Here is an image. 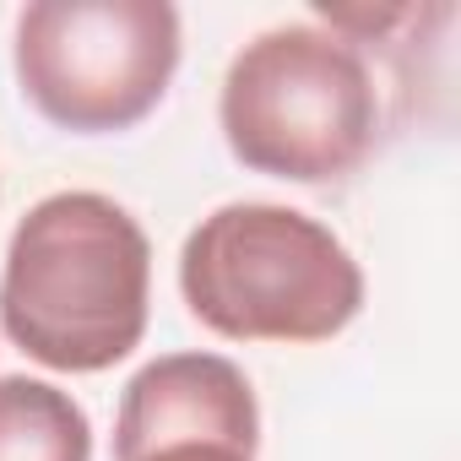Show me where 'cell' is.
<instances>
[{
	"label": "cell",
	"instance_id": "6da1fadb",
	"mask_svg": "<svg viewBox=\"0 0 461 461\" xmlns=\"http://www.w3.org/2000/svg\"><path fill=\"white\" fill-rule=\"evenodd\" d=\"M147 288L152 245L141 222L98 190H60L12 234L0 326L44 369L98 375L141 342Z\"/></svg>",
	"mask_w": 461,
	"mask_h": 461
},
{
	"label": "cell",
	"instance_id": "7a4b0ae2",
	"mask_svg": "<svg viewBox=\"0 0 461 461\" xmlns=\"http://www.w3.org/2000/svg\"><path fill=\"white\" fill-rule=\"evenodd\" d=\"M179 294L228 342H326L364 310V272L310 212L228 201L185 240Z\"/></svg>",
	"mask_w": 461,
	"mask_h": 461
},
{
	"label": "cell",
	"instance_id": "3957f363",
	"mask_svg": "<svg viewBox=\"0 0 461 461\" xmlns=\"http://www.w3.org/2000/svg\"><path fill=\"white\" fill-rule=\"evenodd\" d=\"M217 120L245 168L326 185L353 174L380 136V87L353 39L288 23L250 39L222 77Z\"/></svg>",
	"mask_w": 461,
	"mask_h": 461
},
{
	"label": "cell",
	"instance_id": "277c9868",
	"mask_svg": "<svg viewBox=\"0 0 461 461\" xmlns=\"http://www.w3.org/2000/svg\"><path fill=\"white\" fill-rule=\"evenodd\" d=\"M179 71L168 0H33L17 17V82L28 104L82 136L147 120Z\"/></svg>",
	"mask_w": 461,
	"mask_h": 461
},
{
	"label": "cell",
	"instance_id": "5b68a950",
	"mask_svg": "<svg viewBox=\"0 0 461 461\" xmlns=\"http://www.w3.org/2000/svg\"><path fill=\"white\" fill-rule=\"evenodd\" d=\"M0 461H93V423L71 391L0 375Z\"/></svg>",
	"mask_w": 461,
	"mask_h": 461
},
{
	"label": "cell",
	"instance_id": "8992f818",
	"mask_svg": "<svg viewBox=\"0 0 461 461\" xmlns=\"http://www.w3.org/2000/svg\"><path fill=\"white\" fill-rule=\"evenodd\" d=\"M261 434H234V429H195V434H163L147 439L141 450L120 461H256Z\"/></svg>",
	"mask_w": 461,
	"mask_h": 461
}]
</instances>
